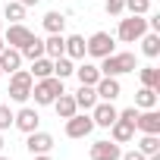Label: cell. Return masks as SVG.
I'll return each instance as SVG.
<instances>
[{
  "mask_svg": "<svg viewBox=\"0 0 160 160\" xmlns=\"http://www.w3.org/2000/svg\"><path fill=\"white\" fill-rule=\"evenodd\" d=\"M63 91H66V88H63V78H57V75L38 78V82L32 85V98H35V104H41V107H50Z\"/></svg>",
  "mask_w": 160,
  "mask_h": 160,
  "instance_id": "1",
  "label": "cell"
},
{
  "mask_svg": "<svg viewBox=\"0 0 160 160\" xmlns=\"http://www.w3.org/2000/svg\"><path fill=\"white\" fill-rule=\"evenodd\" d=\"M101 75H126V72H135L138 66H135V53H110V57H104L101 60Z\"/></svg>",
  "mask_w": 160,
  "mask_h": 160,
  "instance_id": "2",
  "label": "cell"
},
{
  "mask_svg": "<svg viewBox=\"0 0 160 160\" xmlns=\"http://www.w3.org/2000/svg\"><path fill=\"white\" fill-rule=\"evenodd\" d=\"M32 85H35V78H32V72L28 69H16V72H10V101H16V104H25L28 98H32Z\"/></svg>",
  "mask_w": 160,
  "mask_h": 160,
  "instance_id": "3",
  "label": "cell"
},
{
  "mask_svg": "<svg viewBox=\"0 0 160 160\" xmlns=\"http://www.w3.org/2000/svg\"><path fill=\"white\" fill-rule=\"evenodd\" d=\"M144 32H148V16H129V19H119L116 38L122 44H135V41H141Z\"/></svg>",
  "mask_w": 160,
  "mask_h": 160,
  "instance_id": "4",
  "label": "cell"
},
{
  "mask_svg": "<svg viewBox=\"0 0 160 160\" xmlns=\"http://www.w3.org/2000/svg\"><path fill=\"white\" fill-rule=\"evenodd\" d=\"M85 53L94 57V60H104V57L116 53V50H113V35H110V32H94V35L85 41Z\"/></svg>",
  "mask_w": 160,
  "mask_h": 160,
  "instance_id": "5",
  "label": "cell"
},
{
  "mask_svg": "<svg viewBox=\"0 0 160 160\" xmlns=\"http://www.w3.org/2000/svg\"><path fill=\"white\" fill-rule=\"evenodd\" d=\"M91 132H94L91 113H72V116L66 119V135H69V138H88Z\"/></svg>",
  "mask_w": 160,
  "mask_h": 160,
  "instance_id": "6",
  "label": "cell"
},
{
  "mask_svg": "<svg viewBox=\"0 0 160 160\" xmlns=\"http://www.w3.org/2000/svg\"><path fill=\"white\" fill-rule=\"evenodd\" d=\"M0 35H3L7 47H16V50H22V47L35 38V32H28L22 22H10V28H7V32H0Z\"/></svg>",
  "mask_w": 160,
  "mask_h": 160,
  "instance_id": "7",
  "label": "cell"
},
{
  "mask_svg": "<svg viewBox=\"0 0 160 160\" xmlns=\"http://www.w3.org/2000/svg\"><path fill=\"white\" fill-rule=\"evenodd\" d=\"M116 116H119V110L113 107V101H98V104L91 107V119H94V126H101V129H110V126L116 122Z\"/></svg>",
  "mask_w": 160,
  "mask_h": 160,
  "instance_id": "8",
  "label": "cell"
},
{
  "mask_svg": "<svg viewBox=\"0 0 160 160\" xmlns=\"http://www.w3.org/2000/svg\"><path fill=\"white\" fill-rule=\"evenodd\" d=\"M94 91H98V101H116L122 94V85H119L116 75H101L98 85H94Z\"/></svg>",
  "mask_w": 160,
  "mask_h": 160,
  "instance_id": "9",
  "label": "cell"
},
{
  "mask_svg": "<svg viewBox=\"0 0 160 160\" xmlns=\"http://www.w3.org/2000/svg\"><path fill=\"white\" fill-rule=\"evenodd\" d=\"M13 126L19 129V132H35L38 126H41V116H38V110L35 107H22L19 113H13Z\"/></svg>",
  "mask_w": 160,
  "mask_h": 160,
  "instance_id": "10",
  "label": "cell"
},
{
  "mask_svg": "<svg viewBox=\"0 0 160 160\" xmlns=\"http://www.w3.org/2000/svg\"><path fill=\"white\" fill-rule=\"evenodd\" d=\"M25 148H28V154H50V151H53V135H50V132L35 129V132H28Z\"/></svg>",
  "mask_w": 160,
  "mask_h": 160,
  "instance_id": "11",
  "label": "cell"
},
{
  "mask_svg": "<svg viewBox=\"0 0 160 160\" xmlns=\"http://www.w3.org/2000/svg\"><path fill=\"white\" fill-rule=\"evenodd\" d=\"M135 129H141L144 135H160V113L157 110H138V119H135Z\"/></svg>",
  "mask_w": 160,
  "mask_h": 160,
  "instance_id": "12",
  "label": "cell"
},
{
  "mask_svg": "<svg viewBox=\"0 0 160 160\" xmlns=\"http://www.w3.org/2000/svg\"><path fill=\"white\" fill-rule=\"evenodd\" d=\"M119 144L116 141H94L91 144V160H119Z\"/></svg>",
  "mask_w": 160,
  "mask_h": 160,
  "instance_id": "13",
  "label": "cell"
},
{
  "mask_svg": "<svg viewBox=\"0 0 160 160\" xmlns=\"http://www.w3.org/2000/svg\"><path fill=\"white\" fill-rule=\"evenodd\" d=\"M16 69H22V53L16 47H3V50H0V72L10 75Z\"/></svg>",
  "mask_w": 160,
  "mask_h": 160,
  "instance_id": "14",
  "label": "cell"
},
{
  "mask_svg": "<svg viewBox=\"0 0 160 160\" xmlns=\"http://www.w3.org/2000/svg\"><path fill=\"white\" fill-rule=\"evenodd\" d=\"M132 138H135V126L116 116V122L110 126V141H116V144H126V141H132Z\"/></svg>",
  "mask_w": 160,
  "mask_h": 160,
  "instance_id": "15",
  "label": "cell"
},
{
  "mask_svg": "<svg viewBox=\"0 0 160 160\" xmlns=\"http://www.w3.org/2000/svg\"><path fill=\"white\" fill-rule=\"evenodd\" d=\"M75 78H78V85H98V78H101V69L94 66V63H78L75 66V72H72Z\"/></svg>",
  "mask_w": 160,
  "mask_h": 160,
  "instance_id": "16",
  "label": "cell"
},
{
  "mask_svg": "<svg viewBox=\"0 0 160 160\" xmlns=\"http://www.w3.org/2000/svg\"><path fill=\"white\" fill-rule=\"evenodd\" d=\"M63 57L69 60H85V38L82 35H69L63 44Z\"/></svg>",
  "mask_w": 160,
  "mask_h": 160,
  "instance_id": "17",
  "label": "cell"
},
{
  "mask_svg": "<svg viewBox=\"0 0 160 160\" xmlns=\"http://www.w3.org/2000/svg\"><path fill=\"white\" fill-rule=\"evenodd\" d=\"M72 98H75V107H78V110H85V113L98 104V91H94L91 85H78V91H75Z\"/></svg>",
  "mask_w": 160,
  "mask_h": 160,
  "instance_id": "18",
  "label": "cell"
},
{
  "mask_svg": "<svg viewBox=\"0 0 160 160\" xmlns=\"http://www.w3.org/2000/svg\"><path fill=\"white\" fill-rule=\"evenodd\" d=\"M50 107L57 110V116H60V119H69L72 113H78V107H75V98H72V94H66V91H63V94H60V98H57Z\"/></svg>",
  "mask_w": 160,
  "mask_h": 160,
  "instance_id": "19",
  "label": "cell"
},
{
  "mask_svg": "<svg viewBox=\"0 0 160 160\" xmlns=\"http://www.w3.org/2000/svg\"><path fill=\"white\" fill-rule=\"evenodd\" d=\"M141 53H144L148 60H157V57H160V35H157V32H144V35H141Z\"/></svg>",
  "mask_w": 160,
  "mask_h": 160,
  "instance_id": "20",
  "label": "cell"
},
{
  "mask_svg": "<svg viewBox=\"0 0 160 160\" xmlns=\"http://www.w3.org/2000/svg\"><path fill=\"white\" fill-rule=\"evenodd\" d=\"M157 94H160L157 88H144V85H141L138 94H135V107H138V110H154V107H157Z\"/></svg>",
  "mask_w": 160,
  "mask_h": 160,
  "instance_id": "21",
  "label": "cell"
},
{
  "mask_svg": "<svg viewBox=\"0 0 160 160\" xmlns=\"http://www.w3.org/2000/svg\"><path fill=\"white\" fill-rule=\"evenodd\" d=\"M32 78L38 82V78H47V75H53V60L50 57H38V60H32Z\"/></svg>",
  "mask_w": 160,
  "mask_h": 160,
  "instance_id": "22",
  "label": "cell"
},
{
  "mask_svg": "<svg viewBox=\"0 0 160 160\" xmlns=\"http://www.w3.org/2000/svg\"><path fill=\"white\" fill-rule=\"evenodd\" d=\"M63 44H66V38H63V35H50V38L44 41V57H50V60L63 57Z\"/></svg>",
  "mask_w": 160,
  "mask_h": 160,
  "instance_id": "23",
  "label": "cell"
},
{
  "mask_svg": "<svg viewBox=\"0 0 160 160\" xmlns=\"http://www.w3.org/2000/svg\"><path fill=\"white\" fill-rule=\"evenodd\" d=\"M138 75H141V85L144 88H157L160 91V69L157 66H144V69H138Z\"/></svg>",
  "mask_w": 160,
  "mask_h": 160,
  "instance_id": "24",
  "label": "cell"
},
{
  "mask_svg": "<svg viewBox=\"0 0 160 160\" xmlns=\"http://www.w3.org/2000/svg\"><path fill=\"white\" fill-rule=\"evenodd\" d=\"M44 28H47L50 35H63V28H66V16H63V13H47V16H44Z\"/></svg>",
  "mask_w": 160,
  "mask_h": 160,
  "instance_id": "25",
  "label": "cell"
},
{
  "mask_svg": "<svg viewBox=\"0 0 160 160\" xmlns=\"http://www.w3.org/2000/svg\"><path fill=\"white\" fill-rule=\"evenodd\" d=\"M75 72V60H69V57H57L53 60V75L57 78H69Z\"/></svg>",
  "mask_w": 160,
  "mask_h": 160,
  "instance_id": "26",
  "label": "cell"
},
{
  "mask_svg": "<svg viewBox=\"0 0 160 160\" xmlns=\"http://www.w3.org/2000/svg\"><path fill=\"white\" fill-rule=\"evenodd\" d=\"M19 53H22V60H38V57H44V41L41 38H32Z\"/></svg>",
  "mask_w": 160,
  "mask_h": 160,
  "instance_id": "27",
  "label": "cell"
},
{
  "mask_svg": "<svg viewBox=\"0 0 160 160\" xmlns=\"http://www.w3.org/2000/svg\"><path fill=\"white\" fill-rule=\"evenodd\" d=\"M138 151H141L144 157H151V154H160V135H141V141H138Z\"/></svg>",
  "mask_w": 160,
  "mask_h": 160,
  "instance_id": "28",
  "label": "cell"
},
{
  "mask_svg": "<svg viewBox=\"0 0 160 160\" xmlns=\"http://www.w3.org/2000/svg\"><path fill=\"white\" fill-rule=\"evenodd\" d=\"M3 16H7L10 22H22V19H25V7L19 3V0H10L7 10H3Z\"/></svg>",
  "mask_w": 160,
  "mask_h": 160,
  "instance_id": "29",
  "label": "cell"
},
{
  "mask_svg": "<svg viewBox=\"0 0 160 160\" xmlns=\"http://www.w3.org/2000/svg\"><path fill=\"white\" fill-rule=\"evenodd\" d=\"M126 10H129L132 16H148L151 0H126Z\"/></svg>",
  "mask_w": 160,
  "mask_h": 160,
  "instance_id": "30",
  "label": "cell"
},
{
  "mask_svg": "<svg viewBox=\"0 0 160 160\" xmlns=\"http://www.w3.org/2000/svg\"><path fill=\"white\" fill-rule=\"evenodd\" d=\"M13 126V110H10V104H0V132H7Z\"/></svg>",
  "mask_w": 160,
  "mask_h": 160,
  "instance_id": "31",
  "label": "cell"
},
{
  "mask_svg": "<svg viewBox=\"0 0 160 160\" xmlns=\"http://www.w3.org/2000/svg\"><path fill=\"white\" fill-rule=\"evenodd\" d=\"M104 10H107V16H119L126 10V0H104Z\"/></svg>",
  "mask_w": 160,
  "mask_h": 160,
  "instance_id": "32",
  "label": "cell"
},
{
  "mask_svg": "<svg viewBox=\"0 0 160 160\" xmlns=\"http://www.w3.org/2000/svg\"><path fill=\"white\" fill-rule=\"evenodd\" d=\"M119 119H126V122L135 126V119H138V107H126V110H119Z\"/></svg>",
  "mask_w": 160,
  "mask_h": 160,
  "instance_id": "33",
  "label": "cell"
},
{
  "mask_svg": "<svg viewBox=\"0 0 160 160\" xmlns=\"http://www.w3.org/2000/svg\"><path fill=\"white\" fill-rule=\"evenodd\" d=\"M119 160H148V157H144V154L135 148V151H126V154H119Z\"/></svg>",
  "mask_w": 160,
  "mask_h": 160,
  "instance_id": "34",
  "label": "cell"
},
{
  "mask_svg": "<svg viewBox=\"0 0 160 160\" xmlns=\"http://www.w3.org/2000/svg\"><path fill=\"white\" fill-rule=\"evenodd\" d=\"M148 28L160 35V16H148Z\"/></svg>",
  "mask_w": 160,
  "mask_h": 160,
  "instance_id": "35",
  "label": "cell"
},
{
  "mask_svg": "<svg viewBox=\"0 0 160 160\" xmlns=\"http://www.w3.org/2000/svg\"><path fill=\"white\" fill-rule=\"evenodd\" d=\"M32 160H53L50 154H32Z\"/></svg>",
  "mask_w": 160,
  "mask_h": 160,
  "instance_id": "36",
  "label": "cell"
},
{
  "mask_svg": "<svg viewBox=\"0 0 160 160\" xmlns=\"http://www.w3.org/2000/svg\"><path fill=\"white\" fill-rule=\"evenodd\" d=\"M22 7H38V0H19Z\"/></svg>",
  "mask_w": 160,
  "mask_h": 160,
  "instance_id": "37",
  "label": "cell"
},
{
  "mask_svg": "<svg viewBox=\"0 0 160 160\" xmlns=\"http://www.w3.org/2000/svg\"><path fill=\"white\" fill-rule=\"evenodd\" d=\"M3 47H7V41H3V35H0V50H3Z\"/></svg>",
  "mask_w": 160,
  "mask_h": 160,
  "instance_id": "38",
  "label": "cell"
},
{
  "mask_svg": "<svg viewBox=\"0 0 160 160\" xmlns=\"http://www.w3.org/2000/svg\"><path fill=\"white\" fill-rule=\"evenodd\" d=\"M0 151H3V135H0Z\"/></svg>",
  "mask_w": 160,
  "mask_h": 160,
  "instance_id": "39",
  "label": "cell"
},
{
  "mask_svg": "<svg viewBox=\"0 0 160 160\" xmlns=\"http://www.w3.org/2000/svg\"><path fill=\"white\" fill-rule=\"evenodd\" d=\"M0 160H13V157H3V154H0Z\"/></svg>",
  "mask_w": 160,
  "mask_h": 160,
  "instance_id": "40",
  "label": "cell"
},
{
  "mask_svg": "<svg viewBox=\"0 0 160 160\" xmlns=\"http://www.w3.org/2000/svg\"><path fill=\"white\" fill-rule=\"evenodd\" d=\"M0 32H3V22H0Z\"/></svg>",
  "mask_w": 160,
  "mask_h": 160,
  "instance_id": "41",
  "label": "cell"
},
{
  "mask_svg": "<svg viewBox=\"0 0 160 160\" xmlns=\"http://www.w3.org/2000/svg\"><path fill=\"white\" fill-rule=\"evenodd\" d=\"M0 78H3V72H0Z\"/></svg>",
  "mask_w": 160,
  "mask_h": 160,
  "instance_id": "42",
  "label": "cell"
}]
</instances>
